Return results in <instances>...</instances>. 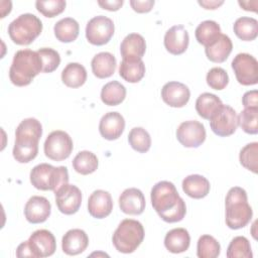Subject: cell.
Wrapping results in <instances>:
<instances>
[{
  "instance_id": "6da1fadb",
  "label": "cell",
  "mask_w": 258,
  "mask_h": 258,
  "mask_svg": "<svg viewBox=\"0 0 258 258\" xmlns=\"http://www.w3.org/2000/svg\"><path fill=\"white\" fill-rule=\"evenodd\" d=\"M150 199L153 209L164 222L176 223L184 218L185 203L172 182L161 180L155 183L151 189Z\"/></svg>"
},
{
  "instance_id": "7a4b0ae2",
  "label": "cell",
  "mask_w": 258,
  "mask_h": 258,
  "mask_svg": "<svg viewBox=\"0 0 258 258\" xmlns=\"http://www.w3.org/2000/svg\"><path fill=\"white\" fill-rule=\"evenodd\" d=\"M42 135L41 123L35 118L22 120L15 131L13 157L20 163L33 160L38 153V142Z\"/></svg>"
},
{
  "instance_id": "3957f363",
  "label": "cell",
  "mask_w": 258,
  "mask_h": 258,
  "mask_svg": "<svg viewBox=\"0 0 258 258\" xmlns=\"http://www.w3.org/2000/svg\"><path fill=\"white\" fill-rule=\"evenodd\" d=\"M42 72V61L37 51L21 49L16 51L9 69V78L17 87L28 86Z\"/></svg>"
},
{
  "instance_id": "277c9868",
  "label": "cell",
  "mask_w": 258,
  "mask_h": 258,
  "mask_svg": "<svg viewBox=\"0 0 258 258\" xmlns=\"http://www.w3.org/2000/svg\"><path fill=\"white\" fill-rule=\"evenodd\" d=\"M226 224L230 229L244 228L252 219L253 211L248 204L247 192L240 186L231 187L226 196Z\"/></svg>"
},
{
  "instance_id": "5b68a950",
  "label": "cell",
  "mask_w": 258,
  "mask_h": 258,
  "mask_svg": "<svg viewBox=\"0 0 258 258\" xmlns=\"http://www.w3.org/2000/svg\"><path fill=\"white\" fill-rule=\"evenodd\" d=\"M31 184L40 190L57 191L69 183V172L66 166H52L48 163L35 165L30 171Z\"/></svg>"
},
{
  "instance_id": "8992f818",
  "label": "cell",
  "mask_w": 258,
  "mask_h": 258,
  "mask_svg": "<svg viewBox=\"0 0 258 258\" xmlns=\"http://www.w3.org/2000/svg\"><path fill=\"white\" fill-rule=\"evenodd\" d=\"M144 239V228L136 220L125 219L115 230L112 242L117 251L125 254L134 252Z\"/></svg>"
},
{
  "instance_id": "52a82bcc",
  "label": "cell",
  "mask_w": 258,
  "mask_h": 258,
  "mask_svg": "<svg viewBox=\"0 0 258 258\" xmlns=\"http://www.w3.org/2000/svg\"><path fill=\"white\" fill-rule=\"evenodd\" d=\"M42 31L41 20L31 13H24L16 17L8 26L11 40L18 45H28Z\"/></svg>"
},
{
  "instance_id": "ba28073f",
  "label": "cell",
  "mask_w": 258,
  "mask_h": 258,
  "mask_svg": "<svg viewBox=\"0 0 258 258\" xmlns=\"http://www.w3.org/2000/svg\"><path fill=\"white\" fill-rule=\"evenodd\" d=\"M73 148L74 144L71 136L62 130H55L49 133L43 145L45 156L54 161L67 159L71 155Z\"/></svg>"
},
{
  "instance_id": "9c48e42d",
  "label": "cell",
  "mask_w": 258,
  "mask_h": 258,
  "mask_svg": "<svg viewBox=\"0 0 258 258\" xmlns=\"http://www.w3.org/2000/svg\"><path fill=\"white\" fill-rule=\"evenodd\" d=\"M115 31L114 22L107 16L98 15L89 20L86 26V38L91 44L104 45L110 41Z\"/></svg>"
},
{
  "instance_id": "30bf717a",
  "label": "cell",
  "mask_w": 258,
  "mask_h": 258,
  "mask_svg": "<svg viewBox=\"0 0 258 258\" xmlns=\"http://www.w3.org/2000/svg\"><path fill=\"white\" fill-rule=\"evenodd\" d=\"M232 69L239 84L252 86L258 83V61L249 53H238L232 60Z\"/></svg>"
},
{
  "instance_id": "8fae6325",
  "label": "cell",
  "mask_w": 258,
  "mask_h": 258,
  "mask_svg": "<svg viewBox=\"0 0 258 258\" xmlns=\"http://www.w3.org/2000/svg\"><path fill=\"white\" fill-rule=\"evenodd\" d=\"M212 131L221 137L232 135L238 127V116L236 111L229 105H224L210 119Z\"/></svg>"
},
{
  "instance_id": "7c38bea8",
  "label": "cell",
  "mask_w": 258,
  "mask_h": 258,
  "mask_svg": "<svg viewBox=\"0 0 258 258\" xmlns=\"http://www.w3.org/2000/svg\"><path fill=\"white\" fill-rule=\"evenodd\" d=\"M176 138L184 147L197 148L206 140L205 126L197 120L184 121L176 129Z\"/></svg>"
},
{
  "instance_id": "4fadbf2b",
  "label": "cell",
  "mask_w": 258,
  "mask_h": 258,
  "mask_svg": "<svg viewBox=\"0 0 258 258\" xmlns=\"http://www.w3.org/2000/svg\"><path fill=\"white\" fill-rule=\"evenodd\" d=\"M55 195V204L60 213L64 215H73L77 213L82 204V191L74 184H66Z\"/></svg>"
},
{
  "instance_id": "5bb4252c",
  "label": "cell",
  "mask_w": 258,
  "mask_h": 258,
  "mask_svg": "<svg viewBox=\"0 0 258 258\" xmlns=\"http://www.w3.org/2000/svg\"><path fill=\"white\" fill-rule=\"evenodd\" d=\"M27 241L34 258L51 256L56 250V242L53 234L45 229L33 232Z\"/></svg>"
},
{
  "instance_id": "9a60e30c",
  "label": "cell",
  "mask_w": 258,
  "mask_h": 258,
  "mask_svg": "<svg viewBox=\"0 0 258 258\" xmlns=\"http://www.w3.org/2000/svg\"><path fill=\"white\" fill-rule=\"evenodd\" d=\"M51 206L48 200L41 196L31 197L25 204L24 216L31 224L45 222L50 216Z\"/></svg>"
},
{
  "instance_id": "2e32d148",
  "label": "cell",
  "mask_w": 258,
  "mask_h": 258,
  "mask_svg": "<svg viewBox=\"0 0 258 258\" xmlns=\"http://www.w3.org/2000/svg\"><path fill=\"white\" fill-rule=\"evenodd\" d=\"M190 92L187 86L179 82H168L161 89V98L173 108H181L189 101Z\"/></svg>"
},
{
  "instance_id": "e0dca14e",
  "label": "cell",
  "mask_w": 258,
  "mask_h": 258,
  "mask_svg": "<svg viewBox=\"0 0 258 258\" xmlns=\"http://www.w3.org/2000/svg\"><path fill=\"white\" fill-rule=\"evenodd\" d=\"M189 42L188 32L183 25H174L164 34V46L166 50L174 55L183 53Z\"/></svg>"
},
{
  "instance_id": "ac0fdd59",
  "label": "cell",
  "mask_w": 258,
  "mask_h": 258,
  "mask_svg": "<svg viewBox=\"0 0 258 258\" xmlns=\"http://www.w3.org/2000/svg\"><path fill=\"white\" fill-rule=\"evenodd\" d=\"M143 192L136 187L126 188L119 197V207L124 214L141 215L145 210Z\"/></svg>"
},
{
  "instance_id": "d6986e66",
  "label": "cell",
  "mask_w": 258,
  "mask_h": 258,
  "mask_svg": "<svg viewBox=\"0 0 258 258\" xmlns=\"http://www.w3.org/2000/svg\"><path fill=\"white\" fill-rule=\"evenodd\" d=\"M113 210L111 195L103 189L94 190L88 200V211L93 218L103 219L108 217Z\"/></svg>"
},
{
  "instance_id": "ffe728a7",
  "label": "cell",
  "mask_w": 258,
  "mask_h": 258,
  "mask_svg": "<svg viewBox=\"0 0 258 258\" xmlns=\"http://www.w3.org/2000/svg\"><path fill=\"white\" fill-rule=\"evenodd\" d=\"M125 129V120L118 112H108L100 120L99 131L107 140L118 139Z\"/></svg>"
},
{
  "instance_id": "44dd1931",
  "label": "cell",
  "mask_w": 258,
  "mask_h": 258,
  "mask_svg": "<svg viewBox=\"0 0 258 258\" xmlns=\"http://www.w3.org/2000/svg\"><path fill=\"white\" fill-rule=\"evenodd\" d=\"M146 51V42L144 37L138 33H130L122 40L120 52L123 59L138 60L141 59Z\"/></svg>"
},
{
  "instance_id": "7402d4cb",
  "label": "cell",
  "mask_w": 258,
  "mask_h": 258,
  "mask_svg": "<svg viewBox=\"0 0 258 258\" xmlns=\"http://www.w3.org/2000/svg\"><path fill=\"white\" fill-rule=\"evenodd\" d=\"M89 245V237L84 230H69L62 237L61 248L67 255H78L83 253Z\"/></svg>"
},
{
  "instance_id": "603a6c76",
  "label": "cell",
  "mask_w": 258,
  "mask_h": 258,
  "mask_svg": "<svg viewBox=\"0 0 258 258\" xmlns=\"http://www.w3.org/2000/svg\"><path fill=\"white\" fill-rule=\"evenodd\" d=\"M232 49L233 43L230 37L221 33V35L212 44L205 47V52L211 61L223 62L228 58Z\"/></svg>"
},
{
  "instance_id": "cb8c5ba5",
  "label": "cell",
  "mask_w": 258,
  "mask_h": 258,
  "mask_svg": "<svg viewBox=\"0 0 258 258\" xmlns=\"http://www.w3.org/2000/svg\"><path fill=\"white\" fill-rule=\"evenodd\" d=\"M117 61L115 56L107 51L97 53L91 61L92 72L99 79L111 77L116 70Z\"/></svg>"
},
{
  "instance_id": "d4e9b609",
  "label": "cell",
  "mask_w": 258,
  "mask_h": 258,
  "mask_svg": "<svg viewBox=\"0 0 258 258\" xmlns=\"http://www.w3.org/2000/svg\"><path fill=\"white\" fill-rule=\"evenodd\" d=\"M182 190L189 198L203 199L210 192V181L203 175L190 174L182 180Z\"/></svg>"
},
{
  "instance_id": "484cf974",
  "label": "cell",
  "mask_w": 258,
  "mask_h": 258,
  "mask_svg": "<svg viewBox=\"0 0 258 258\" xmlns=\"http://www.w3.org/2000/svg\"><path fill=\"white\" fill-rule=\"evenodd\" d=\"M190 244L188 232L183 228H175L166 233L164 238L165 248L174 254L186 251Z\"/></svg>"
},
{
  "instance_id": "4316f807",
  "label": "cell",
  "mask_w": 258,
  "mask_h": 258,
  "mask_svg": "<svg viewBox=\"0 0 258 258\" xmlns=\"http://www.w3.org/2000/svg\"><path fill=\"white\" fill-rule=\"evenodd\" d=\"M223 106L221 99L215 94L203 93L196 101V110L199 116L210 120Z\"/></svg>"
},
{
  "instance_id": "83f0119b",
  "label": "cell",
  "mask_w": 258,
  "mask_h": 258,
  "mask_svg": "<svg viewBox=\"0 0 258 258\" xmlns=\"http://www.w3.org/2000/svg\"><path fill=\"white\" fill-rule=\"evenodd\" d=\"M53 31L57 40L68 43L77 39L80 32V26L76 19L66 17L54 24Z\"/></svg>"
},
{
  "instance_id": "f1b7e54d",
  "label": "cell",
  "mask_w": 258,
  "mask_h": 258,
  "mask_svg": "<svg viewBox=\"0 0 258 258\" xmlns=\"http://www.w3.org/2000/svg\"><path fill=\"white\" fill-rule=\"evenodd\" d=\"M87 80V71L79 62L68 63L61 72V81L69 88H79Z\"/></svg>"
},
{
  "instance_id": "f546056e",
  "label": "cell",
  "mask_w": 258,
  "mask_h": 258,
  "mask_svg": "<svg viewBox=\"0 0 258 258\" xmlns=\"http://www.w3.org/2000/svg\"><path fill=\"white\" fill-rule=\"evenodd\" d=\"M119 75L124 81L128 83H138L145 75V64L142 59H122L119 66Z\"/></svg>"
},
{
  "instance_id": "4dcf8cb0",
  "label": "cell",
  "mask_w": 258,
  "mask_h": 258,
  "mask_svg": "<svg viewBox=\"0 0 258 258\" xmlns=\"http://www.w3.org/2000/svg\"><path fill=\"white\" fill-rule=\"evenodd\" d=\"M126 97L125 87L117 82L111 81L103 86L101 90V100L105 105L117 106L121 104Z\"/></svg>"
},
{
  "instance_id": "1f68e13d",
  "label": "cell",
  "mask_w": 258,
  "mask_h": 258,
  "mask_svg": "<svg viewBox=\"0 0 258 258\" xmlns=\"http://www.w3.org/2000/svg\"><path fill=\"white\" fill-rule=\"evenodd\" d=\"M195 34L198 42L206 47L221 35V27L214 20H205L198 25Z\"/></svg>"
},
{
  "instance_id": "d6a6232c",
  "label": "cell",
  "mask_w": 258,
  "mask_h": 258,
  "mask_svg": "<svg viewBox=\"0 0 258 258\" xmlns=\"http://www.w3.org/2000/svg\"><path fill=\"white\" fill-rule=\"evenodd\" d=\"M233 29L237 37L244 41H251L258 35V21L253 17L243 16L235 21Z\"/></svg>"
},
{
  "instance_id": "836d02e7",
  "label": "cell",
  "mask_w": 258,
  "mask_h": 258,
  "mask_svg": "<svg viewBox=\"0 0 258 258\" xmlns=\"http://www.w3.org/2000/svg\"><path fill=\"white\" fill-rule=\"evenodd\" d=\"M98 158L97 156L88 150H84L79 152L75 158L73 159V167L74 169L83 175L91 174L98 168Z\"/></svg>"
},
{
  "instance_id": "e575fe53",
  "label": "cell",
  "mask_w": 258,
  "mask_h": 258,
  "mask_svg": "<svg viewBox=\"0 0 258 258\" xmlns=\"http://www.w3.org/2000/svg\"><path fill=\"white\" fill-rule=\"evenodd\" d=\"M128 142L135 151L145 153L150 149L151 137L144 128L134 127L128 134Z\"/></svg>"
},
{
  "instance_id": "d590c367",
  "label": "cell",
  "mask_w": 258,
  "mask_h": 258,
  "mask_svg": "<svg viewBox=\"0 0 258 258\" xmlns=\"http://www.w3.org/2000/svg\"><path fill=\"white\" fill-rule=\"evenodd\" d=\"M220 243L211 235L200 237L197 245V255L200 258H217L220 255Z\"/></svg>"
},
{
  "instance_id": "8d00e7d4",
  "label": "cell",
  "mask_w": 258,
  "mask_h": 258,
  "mask_svg": "<svg viewBox=\"0 0 258 258\" xmlns=\"http://www.w3.org/2000/svg\"><path fill=\"white\" fill-rule=\"evenodd\" d=\"M228 258H251L253 256L250 242L244 236H237L230 242L227 253Z\"/></svg>"
},
{
  "instance_id": "74e56055",
  "label": "cell",
  "mask_w": 258,
  "mask_h": 258,
  "mask_svg": "<svg viewBox=\"0 0 258 258\" xmlns=\"http://www.w3.org/2000/svg\"><path fill=\"white\" fill-rule=\"evenodd\" d=\"M238 125L248 134L258 133V108H244L238 116Z\"/></svg>"
},
{
  "instance_id": "f35d334b",
  "label": "cell",
  "mask_w": 258,
  "mask_h": 258,
  "mask_svg": "<svg viewBox=\"0 0 258 258\" xmlns=\"http://www.w3.org/2000/svg\"><path fill=\"white\" fill-rule=\"evenodd\" d=\"M240 163L246 169L257 173V160H258V143L252 142L245 145L239 155Z\"/></svg>"
},
{
  "instance_id": "ab89813d",
  "label": "cell",
  "mask_w": 258,
  "mask_h": 258,
  "mask_svg": "<svg viewBox=\"0 0 258 258\" xmlns=\"http://www.w3.org/2000/svg\"><path fill=\"white\" fill-rule=\"evenodd\" d=\"M37 52L42 61V73H52L57 69L60 63V56L56 50L50 47H42Z\"/></svg>"
},
{
  "instance_id": "60d3db41",
  "label": "cell",
  "mask_w": 258,
  "mask_h": 258,
  "mask_svg": "<svg viewBox=\"0 0 258 258\" xmlns=\"http://www.w3.org/2000/svg\"><path fill=\"white\" fill-rule=\"evenodd\" d=\"M66 1L63 0H38L35 2V7L38 12H40L45 17H54L60 14L66 8Z\"/></svg>"
},
{
  "instance_id": "b9f144b4",
  "label": "cell",
  "mask_w": 258,
  "mask_h": 258,
  "mask_svg": "<svg viewBox=\"0 0 258 258\" xmlns=\"http://www.w3.org/2000/svg\"><path fill=\"white\" fill-rule=\"evenodd\" d=\"M207 84L214 90H223L227 87L229 83V76L227 72L220 68L216 67L211 69L207 74Z\"/></svg>"
},
{
  "instance_id": "7bdbcfd3",
  "label": "cell",
  "mask_w": 258,
  "mask_h": 258,
  "mask_svg": "<svg viewBox=\"0 0 258 258\" xmlns=\"http://www.w3.org/2000/svg\"><path fill=\"white\" fill-rule=\"evenodd\" d=\"M154 0H131L132 9L138 13H147L154 6Z\"/></svg>"
},
{
  "instance_id": "ee69618b",
  "label": "cell",
  "mask_w": 258,
  "mask_h": 258,
  "mask_svg": "<svg viewBox=\"0 0 258 258\" xmlns=\"http://www.w3.org/2000/svg\"><path fill=\"white\" fill-rule=\"evenodd\" d=\"M242 104L244 108H258V92L257 90L248 91L243 95Z\"/></svg>"
},
{
  "instance_id": "f6af8a7d",
  "label": "cell",
  "mask_w": 258,
  "mask_h": 258,
  "mask_svg": "<svg viewBox=\"0 0 258 258\" xmlns=\"http://www.w3.org/2000/svg\"><path fill=\"white\" fill-rule=\"evenodd\" d=\"M124 1L123 0H100L98 1V4L106 10L109 11H117L121 8V6L123 5Z\"/></svg>"
},
{
  "instance_id": "bcb514c9",
  "label": "cell",
  "mask_w": 258,
  "mask_h": 258,
  "mask_svg": "<svg viewBox=\"0 0 258 258\" xmlns=\"http://www.w3.org/2000/svg\"><path fill=\"white\" fill-rule=\"evenodd\" d=\"M16 256L17 257H33V253L28 244V241H24L18 245L16 249Z\"/></svg>"
},
{
  "instance_id": "7dc6e473",
  "label": "cell",
  "mask_w": 258,
  "mask_h": 258,
  "mask_svg": "<svg viewBox=\"0 0 258 258\" xmlns=\"http://www.w3.org/2000/svg\"><path fill=\"white\" fill-rule=\"evenodd\" d=\"M198 3H199L201 6H203L205 9L214 10V9H217L219 6H221V5L224 3V1H223V0H220V1H217V0H211V1H209V0L203 1V0H202V1H201V0H199Z\"/></svg>"
},
{
  "instance_id": "c3c4849f",
  "label": "cell",
  "mask_w": 258,
  "mask_h": 258,
  "mask_svg": "<svg viewBox=\"0 0 258 258\" xmlns=\"http://www.w3.org/2000/svg\"><path fill=\"white\" fill-rule=\"evenodd\" d=\"M239 5L244 9V10H247V11H254L256 12L257 11V1L254 0L252 2L250 1H239L238 2Z\"/></svg>"
}]
</instances>
